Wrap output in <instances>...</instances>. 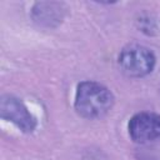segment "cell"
Listing matches in <instances>:
<instances>
[{"instance_id":"cell-3","label":"cell","mask_w":160,"mask_h":160,"mask_svg":"<svg viewBox=\"0 0 160 160\" xmlns=\"http://www.w3.org/2000/svg\"><path fill=\"white\" fill-rule=\"evenodd\" d=\"M0 115L24 132H32L36 128V119L26 105L14 95L6 94L0 98Z\"/></svg>"},{"instance_id":"cell-4","label":"cell","mask_w":160,"mask_h":160,"mask_svg":"<svg viewBox=\"0 0 160 160\" xmlns=\"http://www.w3.org/2000/svg\"><path fill=\"white\" fill-rule=\"evenodd\" d=\"M128 130L135 142L150 144L160 141V115L154 112H139L130 119Z\"/></svg>"},{"instance_id":"cell-5","label":"cell","mask_w":160,"mask_h":160,"mask_svg":"<svg viewBox=\"0 0 160 160\" xmlns=\"http://www.w3.org/2000/svg\"><path fill=\"white\" fill-rule=\"evenodd\" d=\"M66 15V6L59 1H39L31 9V19L42 28H55L60 25Z\"/></svg>"},{"instance_id":"cell-1","label":"cell","mask_w":160,"mask_h":160,"mask_svg":"<svg viewBox=\"0 0 160 160\" xmlns=\"http://www.w3.org/2000/svg\"><path fill=\"white\" fill-rule=\"evenodd\" d=\"M114 105L112 92L96 81H82L78 85L75 110L85 119H99L106 115Z\"/></svg>"},{"instance_id":"cell-2","label":"cell","mask_w":160,"mask_h":160,"mask_svg":"<svg viewBox=\"0 0 160 160\" xmlns=\"http://www.w3.org/2000/svg\"><path fill=\"white\" fill-rule=\"evenodd\" d=\"M124 74L131 78H142L150 74L155 66V55L146 46L132 44L121 50L118 58Z\"/></svg>"}]
</instances>
